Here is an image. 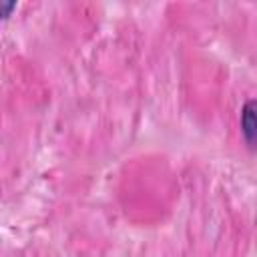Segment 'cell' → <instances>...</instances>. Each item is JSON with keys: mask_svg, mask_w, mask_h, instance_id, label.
<instances>
[{"mask_svg": "<svg viewBox=\"0 0 257 257\" xmlns=\"http://www.w3.org/2000/svg\"><path fill=\"white\" fill-rule=\"evenodd\" d=\"M241 126H243V133H245V139L247 143H253V133H255V114H253V102L249 100L243 108V114H241Z\"/></svg>", "mask_w": 257, "mask_h": 257, "instance_id": "6da1fadb", "label": "cell"}, {"mask_svg": "<svg viewBox=\"0 0 257 257\" xmlns=\"http://www.w3.org/2000/svg\"><path fill=\"white\" fill-rule=\"evenodd\" d=\"M12 8H14V4H12V2H10V4H6V6H0V16H4L6 12H10Z\"/></svg>", "mask_w": 257, "mask_h": 257, "instance_id": "7a4b0ae2", "label": "cell"}]
</instances>
